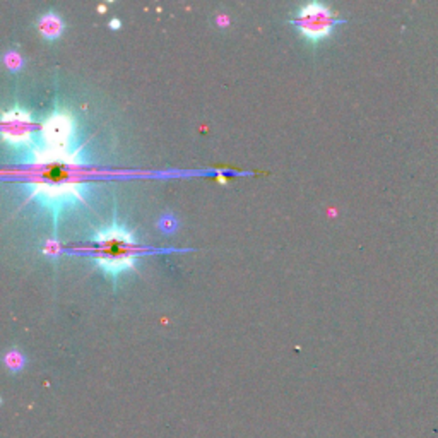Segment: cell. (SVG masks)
<instances>
[{
  "label": "cell",
  "instance_id": "1",
  "mask_svg": "<svg viewBox=\"0 0 438 438\" xmlns=\"http://www.w3.org/2000/svg\"><path fill=\"white\" fill-rule=\"evenodd\" d=\"M95 242L98 243L103 255L98 257V262L104 269L111 274H117L129 267L134 262V255L130 254V247L135 245L134 236L122 228H108V230L100 231L95 236Z\"/></svg>",
  "mask_w": 438,
  "mask_h": 438
},
{
  "label": "cell",
  "instance_id": "2",
  "mask_svg": "<svg viewBox=\"0 0 438 438\" xmlns=\"http://www.w3.org/2000/svg\"><path fill=\"white\" fill-rule=\"evenodd\" d=\"M334 22L336 15L327 7L317 2L308 4L298 14V28L312 40H319V38L331 33Z\"/></svg>",
  "mask_w": 438,
  "mask_h": 438
},
{
  "label": "cell",
  "instance_id": "3",
  "mask_svg": "<svg viewBox=\"0 0 438 438\" xmlns=\"http://www.w3.org/2000/svg\"><path fill=\"white\" fill-rule=\"evenodd\" d=\"M29 115L22 110L7 111L4 115V137L19 142L29 139Z\"/></svg>",
  "mask_w": 438,
  "mask_h": 438
},
{
  "label": "cell",
  "instance_id": "4",
  "mask_svg": "<svg viewBox=\"0 0 438 438\" xmlns=\"http://www.w3.org/2000/svg\"><path fill=\"white\" fill-rule=\"evenodd\" d=\"M62 25H60V19L53 14H46L41 18L40 21V31L48 38H55L57 34L60 33Z\"/></svg>",
  "mask_w": 438,
  "mask_h": 438
},
{
  "label": "cell",
  "instance_id": "5",
  "mask_svg": "<svg viewBox=\"0 0 438 438\" xmlns=\"http://www.w3.org/2000/svg\"><path fill=\"white\" fill-rule=\"evenodd\" d=\"M160 226L165 231H172L173 228H175V219H173V218H163L160 221Z\"/></svg>",
  "mask_w": 438,
  "mask_h": 438
}]
</instances>
